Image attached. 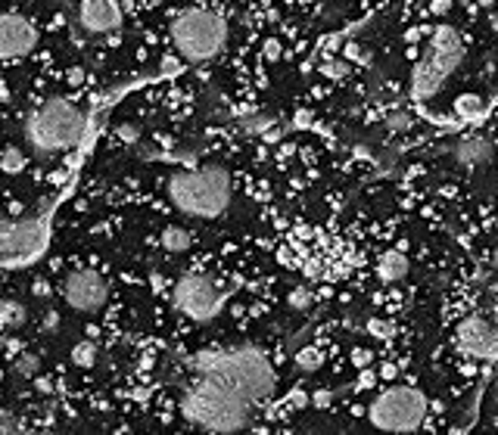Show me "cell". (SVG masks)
<instances>
[{
    "instance_id": "obj_32",
    "label": "cell",
    "mask_w": 498,
    "mask_h": 435,
    "mask_svg": "<svg viewBox=\"0 0 498 435\" xmlns=\"http://www.w3.org/2000/svg\"><path fill=\"white\" fill-rule=\"evenodd\" d=\"M69 81L72 84H81L84 81V72L81 69H69Z\"/></svg>"
},
{
    "instance_id": "obj_15",
    "label": "cell",
    "mask_w": 498,
    "mask_h": 435,
    "mask_svg": "<svg viewBox=\"0 0 498 435\" xmlns=\"http://www.w3.org/2000/svg\"><path fill=\"white\" fill-rule=\"evenodd\" d=\"M486 109H489V103H486V97H483L480 90H461L455 100H451V116L455 118H461V122H476V118H483L486 116Z\"/></svg>"
},
{
    "instance_id": "obj_19",
    "label": "cell",
    "mask_w": 498,
    "mask_h": 435,
    "mask_svg": "<svg viewBox=\"0 0 498 435\" xmlns=\"http://www.w3.org/2000/svg\"><path fill=\"white\" fill-rule=\"evenodd\" d=\"M25 320H29V311H25L22 302H16V299H0V330H19Z\"/></svg>"
},
{
    "instance_id": "obj_16",
    "label": "cell",
    "mask_w": 498,
    "mask_h": 435,
    "mask_svg": "<svg viewBox=\"0 0 498 435\" xmlns=\"http://www.w3.org/2000/svg\"><path fill=\"white\" fill-rule=\"evenodd\" d=\"M315 72H318V75H321L327 84H343V81H349V78L355 75L358 69L349 63V59H343L340 53H321V59H318Z\"/></svg>"
},
{
    "instance_id": "obj_25",
    "label": "cell",
    "mask_w": 498,
    "mask_h": 435,
    "mask_svg": "<svg viewBox=\"0 0 498 435\" xmlns=\"http://www.w3.org/2000/svg\"><path fill=\"white\" fill-rule=\"evenodd\" d=\"M72 364L75 367H94L97 364V345L94 342H78L75 348H72Z\"/></svg>"
},
{
    "instance_id": "obj_29",
    "label": "cell",
    "mask_w": 498,
    "mask_h": 435,
    "mask_svg": "<svg viewBox=\"0 0 498 435\" xmlns=\"http://www.w3.org/2000/svg\"><path fill=\"white\" fill-rule=\"evenodd\" d=\"M31 292H35V296H41V299H47V296H50V286H47V280H35V286H31Z\"/></svg>"
},
{
    "instance_id": "obj_10",
    "label": "cell",
    "mask_w": 498,
    "mask_h": 435,
    "mask_svg": "<svg viewBox=\"0 0 498 435\" xmlns=\"http://www.w3.org/2000/svg\"><path fill=\"white\" fill-rule=\"evenodd\" d=\"M47 239V224L41 218H0V255L29 258Z\"/></svg>"
},
{
    "instance_id": "obj_2",
    "label": "cell",
    "mask_w": 498,
    "mask_h": 435,
    "mask_svg": "<svg viewBox=\"0 0 498 435\" xmlns=\"http://www.w3.org/2000/svg\"><path fill=\"white\" fill-rule=\"evenodd\" d=\"M181 420L205 432H240L252 426V404L237 389L215 377L199 373V379L181 395Z\"/></svg>"
},
{
    "instance_id": "obj_13",
    "label": "cell",
    "mask_w": 498,
    "mask_h": 435,
    "mask_svg": "<svg viewBox=\"0 0 498 435\" xmlns=\"http://www.w3.org/2000/svg\"><path fill=\"white\" fill-rule=\"evenodd\" d=\"M78 22L91 35H109L122 25V10L116 0H81L78 3Z\"/></svg>"
},
{
    "instance_id": "obj_9",
    "label": "cell",
    "mask_w": 498,
    "mask_h": 435,
    "mask_svg": "<svg viewBox=\"0 0 498 435\" xmlns=\"http://www.w3.org/2000/svg\"><path fill=\"white\" fill-rule=\"evenodd\" d=\"M224 299H228V290L203 271L181 274L175 283V308L194 324H205V320L218 317Z\"/></svg>"
},
{
    "instance_id": "obj_17",
    "label": "cell",
    "mask_w": 498,
    "mask_h": 435,
    "mask_svg": "<svg viewBox=\"0 0 498 435\" xmlns=\"http://www.w3.org/2000/svg\"><path fill=\"white\" fill-rule=\"evenodd\" d=\"M364 336H368L371 342H380V345L398 342V326H396L393 314H387V317H380V314L368 317L364 320Z\"/></svg>"
},
{
    "instance_id": "obj_3",
    "label": "cell",
    "mask_w": 498,
    "mask_h": 435,
    "mask_svg": "<svg viewBox=\"0 0 498 435\" xmlns=\"http://www.w3.org/2000/svg\"><path fill=\"white\" fill-rule=\"evenodd\" d=\"M196 373L215 377L237 389L249 404H265L277 389V373L271 358L256 345H234L224 351H209L199 354L194 361Z\"/></svg>"
},
{
    "instance_id": "obj_34",
    "label": "cell",
    "mask_w": 498,
    "mask_h": 435,
    "mask_svg": "<svg viewBox=\"0 0 498 435\" xmlns=\"http://www.w3.org/2000/svg\"><path fill=\"white\" fill-rule=\"evenodd\" d=\"M495 125H498V116H495Z\"/></svg>"
},
{
    "instance_id": "obj_26",
    "label": "cell",
    "mask_w": 498,
    "mask_h": 435,
    "mask_svg": "<svg viewBox=\"0 0 498 435\" xmlns=\"http://www.w3.org/2000/svg\"><path fill=\"white\" fill-rule=\"evenodd\" d=\"M16 373H19V377H25V379L38 377V373H41V358H38L35 351L19 354V358H16Z\"/></svg>"
},
{
    "instance_id": "obj_1",
    "label": "cell",
    "mask_w": 498,
    "mask_h": 435,
    "mask_svg": "<svg viewBox=\"0 0 498 435\" xmlns=\"http://www.w3.org/2000/svg\"><path fill=\"white\" fill-rule=\"evenodd\" d=\"M368 395L371 398L364 401V407H355L352 413L380 432H417V429H439L442 426L439 420H433L439 404H433L417 383L377 386Z\"/></svg>"
},
{
    "instance_id": "obj_21",
    "label": "cell",
    "mask_w": 498,
    "mask_h": 435,
    "mask_svg": "<svg viewBox=\"0 0 498 435\" xmlns=\"http://www.w3.org/2000/svg\"><path fill=\"white\" fill-rule=\"evenodd\" d=\"M340 56H343V59H349V63L355 65V69H368V65L374 63V53H371L361 41H343Z\"/></svg>"
},
{
    "instance_id": "obj_31",
    "label": "cell",
    "mask_w": 498,
    "mask_h": 435,
    "mask_svg": "<svg viewBox=\"0 0 498 435\" xmlns=\"http://www.w3.org/2000/svg\"><path fill=\"white\" fill-rule=\"evenodd\" d=\"M118 137L122 140H137V128L134 125H122V128H118Z\"/></svg>"
},
{
    "instance_id": "obj_33",
    "label": "cell",
    "mask_w": 498,
    "mask_h": 435,
    "mask_svg": "<svg viewBox=\"0 0 498 435\" xmlns=\"http://www.w3.org/2000/svg\"><path fill=\"white\" fill-rule=\"evenodd\" d=\"M492 320L498 324V299H495V305H492Z\"/></svg>"
},
{
    "instance_id": "obj_22",
    "label": "cell",
    "mask_w": 498,
    "mask_h": 435,
    "mask_svg": "<svg viewBox=\"0 0 498 435\" xmlns=\"http://www.w3.org/2000/svg\"><path fill=\"white\" fill-rule=\"evenodd\" d=\"M258 56H262L265 63H281V59L287 56V44H283V38L265 35L262 38V47H258Z\"/></svg>"
},
{
    "instance_id": "obj_7",
    "label": "cell",
    "mask_w": 498,
    "mask_h": 435,
    "mask_svg": "<svg viewBox=\"0 0 498 435\" xmlns=\"http://www.w3.org/2000/svg\"><path fill=\"white\" fill-rule=\"evenodd\" d=\"M84 112L65 97H53L31 112L25 122V140L38 152H65L81 143L84 134Z\"/></svg>"
},
{
    "instance_id": "obj_30",
    "label": "cell",
    "mask_w": 498,
    "mask_h": 435,
    "mask_svg": "<svg viewBox=\"0 0 498 435\" xmlns=\"http://www.w3.org/2000/svg\"><path fill=\"white\" fill-rule=\"evenodd\" d=\"M486 29L492 31V38H498V10L486 13Z\"/></svg>"
},
{
    "instance_id": "obj_18",
    "label": "cell",
    "mask_w": 498,
    "mask_h": 435,
    "mask_svg": "<svg viewBox=\"0 0 498 435\" xmlns=\"http://www.w3.org/2000/svg\"><path fill=\"white\" fill-rule=\"evenodd\" d=\"M159 243H162L165 252H175V255H181V252H187L190 246H194V233H190L187 227L169 224L162 233H159Z\"/></svg>"
},
{
    "instance_id": "obj_23",
    "label": "cell",
    "mask_w": 498,
    "mask_h": 435,
    "mask_svg": "<svg viewBox=\"0 0 498 435\" xmlns=\"http://www.w3.org/2000/svg\"><path fill=\"white\" fill-rule=\"evenodd\" d=\"M25 165H29V159H25V152L19 150V146H6V150L0 152V168L6 174H22Z\"/></svg>"
},
{
    "instance_id": "obj_27",
    "label": "cell",
    "mask_w": 498,
    "mask_h": 435,
    "mask_svg": "<svg viewBox=\"0 0 498 435\" xmlns=\"http://www.w3.org/2000/svg\"><path fill=\"white\" fill-rule=\"evenodd\" d=\"M330 401H334V392H330V389H318V392H311V407H318V411H327Z\"/></svg>"
},
{
    "instance_id": "obj_5",
    "label": "cell",
    "mask_w": 498,
    "mask_h": 435,
    "mask_svg": "<svg viewBox=\"0 0 498 435\" xmlns=\"http://www.w3.org/2000/svg\"><path fill=\"white\" fill-rule=\"evenodd\" d=\"M169 199L181 215L212 221L231 205V171L224 165H203L169 177Z\"/></svg>"
},
{
    "instance_id": "obj_14",
    "label": "cell",
    "mask_w": 498,
    "mask_h": 435,
    "mask_svg": "<svg viewBox=\"0 0 498 435\" xmlns=\"http://www.w3.org/2000/svg\"><path fill=\"white\" fill-rule=\"evenodd\" d=\"M492 156H495V146H492V140H489L483 131L464 134V137L455 143V159H458V165H461L464 171L486 168V165L492 162Z\"/></svg>"
},
{
    "instance_id": "obj_4",
    "label": "cell",
    "mask_w": 498,
    "mask_h": 435,
    "mask_svg": "<svg viewBox=\"0 0 498 435\" xmlns=\"http://www.w3.org/2000/svg\"><path fill=\"white\" fill-rule=\"evenodd\" d=\"M467 56V44H464L461 31L455 25L433 22L430 38L423 41L421 53L411 59V75H408V97L414 106H423L446 87V81L455 75V69Z\"/></svg>"
},
{
    "instance_id": "obj_11",
    "label": "cell",
    "mask_w": 498,
    "mask_h": 435,
    "mask_svg": "<svg viewBox=\"0 0 498 435\" xmlns=\"http://www.w3.org/2000/svg\"><path fill=\"white\" fill-rule=\"evenodd\" d=\"M63 296L69 308H75L78 314H94L109 299V280L100 271H94V267H78V271H72L65 277Z\"/></svg>"
},
{
    "instance_id": "obj_8",
    "label": "cell",
    "mask_w": 498,
    "mask_h": 435,
    "mask_svg": "<svg viewBox=\"0 0 498 435\" xmlns=\"http://www.w3.org/2000/svg\"><path fill=\"white\" fill-rule=\"evenodd\" d=\"M449 351L464 364H492L498 361V324L486 314L474 311L451 320Z\"/></svg>"
},
{
    "instance_id": "obj_6",
    "label": "cell",
    "mask_w": 498,
    "mask_h": 435,
    "mask_svg": "<svg viewBox=\"0 0 498 435\" xmlns=\"http://www.w3.org/2000/svg\"><path fill=\"white\" fill-rule=\"evenodd\" d=\"M171 47L187 63H209L228 44V19L215 6H190L171 22Z\"/></svg>"
},
{
    "instance_id": "obj_28",
    "label": "cell",
    "mask_w": 498,
    "mask_h": 435,
    "mask_svg": "<svg viewBox=\"0 0 498 435\" xmlns=\"http://www.w3.org/2000/svg\"><path fill=\"white\" fill-rule=\"evenodd\" d=\"M0 432H19V420L13 413L0 411Z\"/></svg>"
},
{
    "instance_id": "obj_24",
    "label": "cell",
    "mask_w": 498,
    "mask_h": 435,
    "mask_svg": "<svg viewBox=\"0 0 498 435\" xmlns=\"http://www.w3.org/2000/svg\"><path fill=\"white\" fill-rule=\"evenodd\" d=\"M287 305L293 308V311H309V308L315 305V292H311L305 283H296L293 290L287 292Z\"/></svg>"
},
{
    "instance_id": "obj_20",
    "label": "cell",
    "mask_w": 498,
    "mask_h": 435,
    "mask_svg": "<svg viewBox=\"0 0 498 435\" xmlns=\"http://www.w3.org/2000/svg\"><path fill=\"white\" fill-rule=\"evenodd\" d=\"M296 367L302 373H315V370H321L324 364H327V348H324L321 342H315V345H305L302 351H296Z\"/></svg>"
},
{
    "instance_id": "obj_12",
    "label": "cell",
    "mask_w": 498,
    "mask_h": 435,
    "mask_svg": "<svg viewBox=\"0 0 498 435\" xmlns=\"http://www.w3.org/2000/svg\"><path fill=\"white\" fill-rule=\"evenodd\" d=\"M38 31L22 13H0V59H19L31 53Z\"/></svg>"
}]
</instances>
